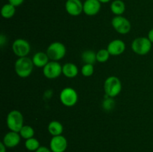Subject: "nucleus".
I'll list each match as a JSON object with an SVG mask.
<instances>
[{
	"label": "nucleus",
	"mask_w": 153,
	"mask_h": 152,
	"mask_svg": "<svg viewBox=\"0 0 153 152\" xmlns=\"http://www.w3.org/2000/svg\"><path fill=\"white\" fill-rule=\"evenodd\" d=\"M66 11L72 16H78L83 12V3L81 0H67L65 3Z\"/></svg>",
	"instance_id": "obj_11"
},
{
	"label": "nucleus",
	"mask_w": 153,
	"mask_h": 152,
	"mask_svg": "<svg viewBox=\"0 0 153 152\" xmlns=\"http://www.w3.org/2000/svg\"><path fill=\"white\" fill-rule=\"evenodd\" d=\"M111 10L116 16H122L126 11V4L122 0H114L111 4Z\"/></svg>",
	"instance_id": "obj_18"
},
{
	"label": "nucleus",
	"mask_w": 153,
	"mask_h": 152,
	"mask_svg": "<svg viewBox=\"0 0 153 152\" xmlns=\"http://www.w3.org/2000/svg\"><path fill=\"white\" fill-rule=\"evenodd\" d=\"M111 25L114 29L120 34H127L131 29V24L128 19L123 16H116L112 19Z\"/></svg>",
	"instance_id": "obj_7"
},
{
	"label": "nucleus",
	"mask_w": 153,
	"mask_h": 152,
	"mask_svg": "<svg viewBox=\"0 0 153 152\" xmlns=\"http://www.w3.org/2000/svg\"><path fill=\"white\" fill-rule=\"evenodd\" d=\"M52 152H64L67 148V140L64 136H55L51 139L49 143Z\"/></svg>",
	"instance_id": "obj_10"
},
{
	"label": "nucleus",
	"mask_w": 153,
	"mask_h": 152,
	"mask_svg": "<svg viewBox=\"0 0 153 152\" xmlns=\"http://www.w3.org/2000/svg\"><path fill=\"white\" fill-rule=\"evenodd\" d=\"M104 90L106 96L114 98L117 96L122 90V83L117 76H109L104 83Z\"/></svg>",
	"instance_id": "obj_3"
},
{
	"label": "nucleus",
	"mask_w": 153,
	"mask_h": 152,
	"mask_svg": "<svg viewBox=\"0 0 153 152\" xmlns=\"http://www.w3.org/2000/svg\"><path fill=\"white\" fill-rule=\"evenodd\" d=\"M113 98H111V97L107 96V98L103 101L102 102V107L107 111H110L111 110L114 108L115 105V102L113 99Z\"/></svg>",
	"instance_id": "obj_25"
},
{
	"label": "nucleus",
	"mask_w": 153,
	"mask_h": 152,
	"mask_svg": "<svg viewBox=\"0 0 153 152\" xmlns=\"http://www.w3.org/2000/svg\"><path fill=\"white\" fill-rule=\"evenodd\" d=\"M19 134H20L21 137L23 139H25V140L28 139L32 138L34 137V130L32 127H31L30 125H25L21 128L20 131H19Z\"/></svg>",
	"instance_id": "obj_21"
},
{
	"label": "nucleus",
	"mask_w": 153,
	"mask_h": 152,
	"mask_svg": "<svg viewBox=\"0 0 153 152\" xmlns=\"http://www.w3.org/2000/svg\"><path fill=\"white\" fill-rule=\"evenodd\" d=\"M6 146L4 145V143L1 142V143H0V152H6Z\"/></svg>",
	"instance_id": "obj_30"
},
{
	"label": "nucleus",
	"mask_w": 153,
	"mask_h": 152,
	"mask_svg": "<svg viewBox=\"0 0 153 152\" xmlns=\"http://www.w3.org/2000/svg\"><path fill=\"white\" fill-rule=\"evenodd\" d=\"M35 152H52L51 149H49L47 147L45 146H40Z\"/></svg>",
	"instance_id": "obj_27"
},
{
	"label": "nucleus",
	"mask_w": 153,
	"mask_h": 152,
	"mask_svg": "<svg viewBox=\"0 0 153 152\" xmlns=\"http://www.w3.org/2000/svg\"><path fill=\"white\" fill-rule=\"evenodd\" d=\"M25 0H8L9 3L11 4H13L15 7H18V6H20L22 3L24 2Z\"/></svg>",
	"instance_id": "obj_26"
},
{
	"label": "nucleus",
	"mask_w": 153,
	"mask_h": 152,
	"mask_svg": "<svg viewBox=\"0 0 153 152\" xmlns=\"http://www.w3.org/2000/svg\"><path fill=\"white\" fill-rule=\"evenodd\" d=\"M16 13V7L13 4L7 3L4 4L1 9V15L4 19H10Z\"/></svg>",
	"instance_id": "obj_19"
},
{
	"label": "nucleus",
	"mask_w": 153,
	"mask_h": 152,
	"mask_svg": "<svg viewBox=\"0 0 153 152\" xmlns=\"http://www.w3.org/2000/svg\"><path fill=\"white\" fill-rule=\"evenodd\" d=\"M34 66V65L33 63L32 59L28 57L19 58L14 64L15 72L19 77L25 78L31 75Z\"/></svg>",
	"instance_id": "obj_1"
},
{
	"label": "nucleus",
	"mask_w": 153,
	"mask_h": 152,
	"mask_svg": "<svg viewBox=\"0 0 153 152\" xmlns=\"http://www.w3.org/2000/svg\"><path fill=\"white\" fill-rule=\"evenodd\" d=\"M110 56L107 49H102L97 52V61L99 63H105L108 61Z\"/></svg>",
	"instance_id": "obj_23"
},
{
	"label": "nucleus",
	"mask_w": 153,
	"mask_h": 152,
	"mask_svg": "<svg viewBox=\"0 0 153 152\" xmlns=\"http://www.w3.org/2000/svg\"><path fill=\"white\" fill-rule=\"evenodd\" d=\"M5 40H6V37H4V34H1V37H0V44H1V47L4 46V43H5V41H4Z\"/></svg>",
	"instance_id": "obj_29"
},
{
	"label": "nucleus",
	"mask_w": 153,
	"mask_h": 152,
	"mask_svg": "<svg viewBox=\"0 0 153 152\" xmlns=\"http://www.w3.org/2000/svg\"><path fill=\"white\" fill-rule=\"evenodd\" d=\"M82 60L85 64H93L97 62V53L93 50H86L82 52Z\"/></svg>",
	"instance_id": "obj_20"
},
{
	"label": "nucleus",
	"mask_w": 153,
	"mask_h": 152,
	"mask_svg": "<svg viewBox=\"0 0 153 152\" xmlns=\"http://www.w3.org/2000/svg\"><path fill=\"white\" fill-rule=\"evenodd\" d=\"M82 75L85 77H91L94 73V66L93 64H85L81 69Z\"/></svg>",
	"instance_id": "obj_24"
},
{
	"label": "nucleus",
	"mask_w": 153,
	"mask_h": 152,
	"mask_svg": "<svg viewBox=\"0 0 153 152\" xmlns=\"http://www.w3.org/2000/svg\"><path fill=\"white\" fill-rule=\"evenodd\" d=\"M6 124L10 131L19 133L21 128L24 126V117L20 111L13 110L7 116Z\"/></svg>",
	"instance_id": "obj_2"
},
{
	"label": "nucleus",
	"mask_w": 153,
	"mask_h": 152,
	"mask_svg": "<svg viewBox=\"0 0 153 152\" xmlns=\"http://www.w3.org/2000/svg\"><path fill=\"white\" fill-rule=\"evenodd\" d=\"M49 58L46 52H38L34 55L32 58L34 66L38 68H43L49 62Z\"/></svg>",
	"instance_id": "obj_15"
},
{
	"label": "nucleus",
	"mask_w": 153,
	"mask_h": 152,
	"mask_svg": "<svg viewBox=\"0 0 153 152\" xmlns=\"http://www.w3.org/2000/svg\"><path fill=\"white\" fill-rule=\"evenodd\" d=\"M21 138L22 137H21L19 133L10 131V132L7 133L4 135L2 142L4 143L6 147L11 148L16 147L19 144Z\"/></svg>",
	"instance_id": "obj_14"
},
{
	"label": "nucleus",
	"mask_w": 153,
	"mask_h": 152,
	"mask_svg": "<svg viewBox=\"0 0 153 152\" xmlns=\"http://www.w3.org/2000/svg\"><path fill=\"white\" fill-rule=\"evenodd\" d=\"M48 131L52 137L62 135L64 127L62 124L58 121H52L48 125Z\"/></svg>",
	"instance_id": "obj_17"
},
{
	"label": "nucleus",
	"mask_w": 153,
	"mask_h": 152,
	"mask_svg": "<svg viewBox=\"0 0 153 152\" xmlns=\"http://www.w3.org/2000/svg\"><path fill=\"white\" fill-rule=\"evenodd\" d=\"M46 52L51 61H58L65 57L67 54V49L64 43L54 42L48 46Z\"/></svg>",
	"instance_id": "obj_5"
},
{
	"label": "nucleus",
	"mask_w": 153,
	"mask_h": 152,
	"mask_svg": "<svg viewBox=\"0 0 153 152\" xmlns=\"http://www.w3.org/2000/svg\"><path fill=\"white\" fill-rule=\"evenodd\" d=\"M152 44L147 37H137L131 43V49L137 55H146L150 52Z\"/></svg>",
	"instance_id": "obj_4"
},
{
	"label": "nucleus",
	"mask_w": 153,
	"mask_h": 152,
	"mask_svg": "<svg viewBox=\"0 0 153 152\" xmlns=\"http://www.w3.org/2000/svg\"><path fill=\"white\" fill-rule=\"evenodd\" d=\"M12 50L18 58H23L28 56L31 51V46L26 40L19 38L13 41L12 44Z\"/></svg>",
	"instance_id": "obj_8"
},
{
	"label": "nucleus",
	"mask_w": 153,
	"mask_h": 152,
	"mask_svg": "<svg viewBox=\"0 0 153 152\" xmlns=\"http://www.w3.org/2000/svg\"><path fill=\"white\" fill-rule=\"evenodd\" d=\"M99 1H100V2L101 3V4H105V3L109 2L111 0H99Z\"/></svg>",
	"instance_id": "obj_31"
},
{
	"label": "nucleus",
	"mask_w": 153,
	"mask_h": 152,
	"mask_svg": "<svg viewBox=\"0 0 153 152\" xmlns=\"http://www.w3.org/2000/svg\"><path fill=\"white\" fill-rule=\"evenodd\" d=\"M101 9V3L99 0H85L83 3V12L89 16L97 15Z\"/></svg>",
	"instance_id": "obj_13"
},
{
	"label": "nucleus",
	"mask_w": 153,
	"mask_h": 152,
	"mask_svg": "<svg viewBox=\"0 0 153 152\" xmlns=\"http://www.w3.org/2000/svg\"><path fill=\"white\" fill-rule=\"evenodd\" d=\"M59 97L61 104L67 107L75 106L79 100L78 92L72 87L64 88L60 92Z\"/></svg>",
	"instance_id": "obj_6"
},
{
	"label": "nucleus",
	"mask_w": 153,
	"mask_h": 152,
	"mask_svg": "<svg viewBox=\"0 0 153 152\" xmlns=\"http://www.w3.org/2000/svg\"><path fill=\"white\" fill-rule=\"evenodd\" d=\"M43 73L48 79L58 78L62 74V66L58 61H51L43 68Z\"/></svg>",
	"instance_id": "obj_9"
},
{
	"label": "nucleus",
	"mask_w": 153,
	"mask_h": 152,
	"mask_svg": "<svg viewBox=\"0 0 153 152\" xmlns=\"http://www.w3.org/2000/svg\"><path fill=\"white\" fill-rule=\"evenodd\" d=\"M25 146L27 150L30 151H36L40 147L39 141L34 137L25 140Z\"/></svg>",
	"instance_id": "obj_22"
},
{
	"label": "nucleus",
	"mask_w": 153,
	"mask_h": 152,
	"mask_svg": "<svg viewBox=\"0 0 153 152\" xmlns=\"http://www.w3.org/2000/svg\"><path fill=\"white\" fill-rule=\"evenodd\" d=\"M126 43L120 39L112 40L107 46L108 51L112 56H118L123 54L126 51Z\"/></svg>",
	"instance_id": "obj_12"
},
{
	"label": "nucleus",
	"mask_w": 153,
	"mask_h": 152,
	"mask_svg": "<svg viewBox=\"0 0 153 152\" xmlns=\"http://www.w3.org/2000/svg\"><path fill=\"white\" fill-rule=\"evenodd\" d=\"M147 38L150 40V42L152 43H153V28L149 30V31L148 32V35H147Z\"/></svg>",
	"instance_id": "obj_28"
},
{
	"label": "nucleus",
	"mask_w": 153,
	"mask_h": 152,
	"mask_svg": "<svg viewBox=\"0 0 153 152\" xmlns=\"http://www.w3.org/2000/svg\"><path fill=\"white\" fill-rule=\"evenodd\" d=\"M62 74L68 78H74L79 74V68L73 63H67L62 66Z\"/></svg>",
	"instance_id": "obj_16"
}]
</instances>
